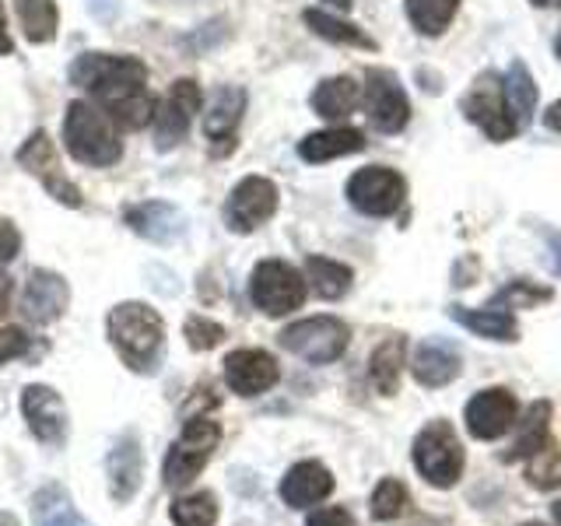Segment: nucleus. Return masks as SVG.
Listing matches in <instances>:
<instances>
[{"label":"nucleus","mask_w":561,"mask_h":526,"mask_svg":"<svg viewBox=\"0 0 561 526\" xmlns=\"http://www.w3.org/2000/svg\"><path fill=\"white\" fill-rule=\"evenodd\" d=\"M70 84L84 88L99 110L123 130H140L154 119V99L148 92V67L137 57L84 53L70 64Z\"/></svg>","instance_id":"obj_1"},{"label":"nucleus","mask_w":561,"mask_h":526,"mask_svg":"<svg viewBox=\"0 0 561 526\" xmlns=\"http://www.w3.org/2000/svg\"><path fill=\"white\" fill-rule=\"evenodd\" d=\"M110 344L116 347L119 362L134 373H158L165 355V323L145 302H123L105 320Z\"/></svg>","instance_id":"obj_2"},{"label":"nucleus","mask_w":561,"mask_h":526,"mask_svg":"<svg viewBox=\"0 0 561 526\" xmlns=\"http://www.w3.org/2000/svg\"><path fill=\"white\" fill-rule=\"evenodd\" d=\"M64 148L70 158L92 169H110L123 158L119 130L95 102H70L64 113Z\"/></svg>","instance_id":"obj_3"},{"label":"nucleus","mask_w":561,"mask_h":526,"mask_svg":"<svg viewBox=\"0 0 561 526\" xmlns=\"http://www.w3.org/2000/svg\"><path fill=\"white\" fill-rule=\"evenodd\" d=\"M411 460L417 478H425L432 488H453L456 481L463 478V467H467V449L460 443V435L453 432V425L446 418H435L428 421L425 428L414 435V446H411Z\"/></svg>","instance_id":"obj_4"},{"label":"nucleus","mask_w":561,"mask_h":526,"mask_svg":"<svg viewBox=\"0 0 561 526\" xmlns=\"http://www.w3.org/2000/svg\"><path fill=\"white\" fill-rule=\"evenodd\" d=\"M221 443V425L210 418H190L183 425V435L175 438L169 456H165V467H162V481L169 491H180L186 484L197 481V473L207 467V460L215 456Z\"/></svg>","instance_id":"obj_5"},{"label":"nucleus","mask_w":561,"mask_h":526,"mask_svg":"<svg viewBox=\"0 0 561 526\" xmlns=\"http://www.w3.org/2000/svg\"><path fill=\"white\" fill-rule=\"evenodd\" d=\"M460 110L473 127H481L484 137L495 140V145H505V140H513L519 134V123L508 113L505 88L495 70H481V75L473 78L467 95L460 99Z\"/></svg>","instance_id":"obj_6"},{"label":"nucleus","mask_w":561,"mask_h":526,"mask_svg":"<svg viewBox=\"0 0 561 526\" xmlns=\"http://www.w3.org/2000/svg\"><path fill=\"white\" fill-rule=\"evenodd\" d=\"M351 344V330L337 316H309L280 330V347L291 351L309 365H330L337 362Z\"/></svg>","instance_id":"obj_7"},{"label":"nucleus","mask_w":561,"mask_h":526,"mask_svg":"<svg viewBox=\"0 0 561 526\" xmlns=\"http://www.w3.org/2000/svg\"><path fill=\"white\" fill-rule=\"evenodd\" d=\"M250 298L260 312L288 316L306 302V277L285 260H260L250 274Z\"/></svg>","instance_id":"obj_8"},{"label":"nucleus","mask_w":561,"mask_h":526,"mask_svg":"<svg viewBox=\"0 0 561 526\" xmlns=\"http://www.w3.org/2000/svg\"><path fill=\"white\" fill-rule=\"evenodd\" d=\"M408 197V180L397 169L386 165H365L347 180V201L355 210L368 218H390L403 207Z\"/></svg>","instance_id":"obj_9"},{"label":"nucleus","mask_w":561,"mask_h":526,"mask_svg":"<svg viewBox=\"0 0 561 526\" xmlns=\"http://www.w3.org/2000/svg\"><path fill=\"white\" fill-rule=\"evenodd\" d=\"M204 105V92L193 78L175 81L169 92L162 95V102L154 105V119H151V134H154V148L158 151H172L175 145H183L190 134L193 116L201 113Z\"/></svg>","instance_id":"obj_10"},{"label":"nucleus","mask_w":561,"mask_h":526,"mask_svg":"<svg viewBox=\"0 0 561 526\" xmlns=\"http://www.w3.org/2000/svg\"><path fill=\"white\" fill-rule=\"evenodd\" d=\"M277 204H280V193L267 175H245V180L232 186V193H228V201H225L228 232H239V236L256 232L260 225H267L277 215Z\"/></svg>","instance_id":"obj_11"},{"label":"nucleus","mask_w":561,"mask_h":526,"mask_svg":"<svg viewBox=\"0 0 561 526\" xmlns=\"http://www.w3.org/2000/svg\"><path fill=\"white\" fill-rule=\"evenodd\" d=\"M18 165H22L28 175L43 183V190L49 193L57 204L67 207H81V190L75 180H67V172L60 165V151L49 140L46 130H35L22 148H18Z\"/></svg>","instance_id":"obj_12"},{"label":"nucleus","mask_w":561,"mask_h":526,"mask_svg":"<svg viewBox=\"0 0 561 526\" xmlns=\"http://www.w3.org/2000/svg\"><path fill=\"white\" fill-rule=\"evenodd\" d=\"M365 110H368V123H373L379 134H400L408 127L411 102L393 70L373 67L365 75Z\"/></svg>","instance_id":"obj_13"},{"label":"nucleus","mask_w":561,"mask_h":526,"mask_svg":"<svg viewBox=\"0 0 561 526\" xmlns=\"http://www.w3.org/2000/svg\"><path fill=\"white\" fill-rule=\"evenodd\" d=\"M516 418H519V400L505 386H488V390L473 393L463 408L467 432L478 443H495V438H502L516 425Z\"/></svg>","instance_id":"obj_14"},{"label":"nucleus","mask_w":561,"mask_h":526,"mask_svg":"<svg viewBox=\"0 0 561 526\" xmlns=\"http://www.w3.org/2000/svg\"><path fill=\"white\" fill-rule=\"evenodd\" d=\"M277 379H280V368L271 351H263V347H239L225 358V382H228V390L239 397L267 393L271 386H277Z\"/></svg>","instance_id":"obj_15"},{"label":"nucleus","mask_w":561,"mask_h":526,"mask_svg":"<svg viewBox=\"0 0 561 526\" xmlns=\"http://www.w3.org/2000/svg\"><path fill=\"white\" fill-rule=\"evenodd\" d=\"M22 414L32 435L46 446H60L67 438V408L53 386H25L22 390Z\"/></svg>","instance_id":"obj_16"},{"label":"nucleus","mask_w":561,"mask_h":526,"mask_svg":"<svg viewBox=\"0 0 561 526\" xmlns=\"http://www.w3.org/2000/svg\"><path fill=\"white\" fill-rule=\"evenodd\" d=\"M245 113V88L239 84H221L215 95H210V105L204 113V137L210 140L215 155H228L236 148V130Z\"/></svg>","instance_id":"obj_17"},{"label":"nucleus","mask_w":561,"mask_h":526,"mask_svg":"<svg viewBox=\"0 0 561 526\" xmlns=\"http://www.w3.org/2000/svg\"><path fill=\"white\" fill-rule=\"evenodd\" d=\"M463 358L456 344H449L446 338H428L414 347L411 355V376L425 386V390H438V386H449L456 376H460Z\"/></svg>","instance_id":"obj_18"},{"label":"nucleus","mask_w":561,"mask_h":526,"mask_svg":"<svg viewBox=\"0 0 561 526\" xmlns=\"http://www.w3.org/2000/svg\"><path fill=\"white\" fill-rule=\"evenodd\" d=\"M105 478H110V495L119 505H127L137 495L140 478H145V453H140L137 432H127L110 449V456H105Z\"/></svg>","instance_id":"obj_19"},{"label":"nucleus","mask_w":561,"mask_h":526,"mask_svg":"<svg viewBox=\"0 0 561 526\" xmlns=\"http://www.w3.org/2000/svg\"><path fill=\"white\" fill-rule=\"evenodd\" d=\"M67 302H70V288L60 274H53V271H32L28 274L25 291H22V309L32 323L46 327L53 320H60Z\"/></svg>","instance_id":"obj_20"},{"label":"nucleus","mask_w":561,"mask_h":526,"mask_svg":"<svg viewBox=\"0 0 561 526\" xmlns=\"http://www.w3.org/2000/svg\"><path fill=\"white\" fill-rule=\"evenodd\" d=\"M123 221H127L137 236H145L148 242L169 245L175 239H183L186 232V218L180 207H172L165 201H145L123 210Z\"/></svg>","instance_id":"obj_21"},{"label":"nucleus","mask_w":561,"mask_h":526,"mask_svg":"<svg viewBox=\"0 0 561 526\" xmlns=\"http://www.w3.org/2000/svg\"><path fill=\"white\" fill-rule=\"evenodd\" d=\"M333 484L337 481H333L327 464L302 460L285 473V481H280V499H285V505H291V508H309V505H320L323 499H330Z\"/></svg>","instance_id":"obj_22"},{"label":"nucleus","mask_w":561,"mask_h":526,"mask_svg":"<svg viewBox=\"0 0 561 526\" xmlns=\"http://www.w3.org/2000/svg\"><path fill=\"white\" fill-rule=\"evenodd\" d=\"M449 316L470 333H478L484 341H499V344H513L519 341V320L513 309L502 306H484V309H463V306H449Z\"/></svg>","instance_id":"obj_23"},{"label":"nucleus","mask_w":561,"mask_h":526,"mask_svg":"<svg viewBox=\"0 0 561 526\" xmlns=\"http://www.w3.org/2000/svg\"><path fill=\"white\" fill-rule=\"evenodd\" d=\"M551 418H554V408L551 400H534L530 408L523 414V428L516 435L513 449L505 453L508 464H519V460H530L534 453H540L543 446H551Z\"/></svg>","instance_id":"obj_24"},{"label":"nucleus","mask_w":561,"mask_h":526,"mask_svg":"<svg viewBox=\"0 0 561 526\" xmlns=\"http://www.w3.org/2000/svg\"><path fill=\"white\" fill-rule=\"evenodd\" d=\"M365 148V134L355 127H330V130H316L309 137L298 140V155L306 158L309 165L330 162V158H344Z\"/></svg>","instance_id":"obj_25"},{"label":"nucleus","mask_w":561,"mask_h":526,"mask_svg":"<svg viewBox=\"0 0 561 526\" xmlns=\"http://www.w3.org/2000/svg\"><path fill=\"white\" fill-rule=\"evenodd\" d=\"M403 365H408V338L403 333H390L373 351V358H368V376H373V386L382 397H393L400 390Z\"/></svg>","instance_id":"obj_26"},{"label":"nucleus","mask_w":561,"mask_h":526,"mask_svg":"<svg viewBox=\"0 0 561 526\" xmlns=\"http://www.w3.org/2000/svg\"><path fill=\"white\" fill-rule=\"evenodd\" d=\"M306 281L309 288L327 298V302H337L351 291V281H355V271L347 267L341 260H330V256H309L306 260Z\"/></svg>","instance_id":"obj_27"},{"label":"nucleus","mask_w":561,"mask_h":526,"mask_svg":"<svg viewBox=\"0 0 561 526\" xmlns=\"http://www.w3.org/2000/svg\"><path fill=\"white\" fill-rule=\"evenodd\" d=\"M309 105L316 110V116L323 119H344L355 113L358 105V84L355 78H327L316 84V92L309 95Z\"/></svg>","instance_id":"obj_28"},{"label":"nucleus","mask_w":561,"mask_h":526,"mask_svg":"<svg viewBox=\"0 0 561 526\" xmlns=\"http://www.w3.org/2000/svg\"><path fill=\"white\" fill-rule=\"evenodd\" d=\"M502 88H505V102H508V113L519 123V130L530 123L534 110H537V84H534V75L530 67L523 60H513L502 78Z\"/></svg>","instance_id":"obj_29"},{"label":"nucleus","mask_w":561,"mask_h":526,"mask_svg":"<svg viewBox=\"0 0 561 526\" xmlns=\"http://www.w3.org/2000/svg\"><path fill=\"white\" fill-rule=\"evenodd\" d=\"M14 11L28 43L46 46L57 39V28H60L57 0H14Z\"/></svg>","instance_id":"obj_30"},{"label":"nucleus","mask_w":561,"mask_h":526,"mask_svg":"<svg viewBox=\"0 0 561 526\" xmlns=\"http://www.w3.org/2000/svg\"><path fill=\"white\" fill-rule=\"evenodd\" d=\"M32 519L35 526H92L75 505H70L67 491L60 488H43L32 499Z\"/></svg>","instance_id":"obj_31"},{"label":"nucleus","mask_w":561,"mask_h":526,"mask_svg":"<svg viewBox=\"0 0 561 526\" xmlns=\"http://www.w3.org/2000/svg\"><path fill=\"white\" fill-rule=\"evenodd\" d=\"M302 22L320 35V39L327 43H337V46H358V49H376V39L373 35H365L358 25H351V22H341V18H333L327 11H316L309 8L302 14Z\"/></svg>","instance_id":"obj_32"},{"label":"nucleus","mask_w":561,"mask_h":526,"mask_svg":"<svg viewBox=\"0 0 561 526\" xmlns=\"http://www.w3.org/2000/svg\"><path fill=\"white\" fill-rule=\"evenodd\" d=\"M403 8L421 35H443L460 11V0H408Z\"/></svg>","instance_id":"obj_33"},{"label":"nucleus","mask_w":561,"mask_h":526,"mask_svg":"<svg viewBox=\"0 0 561 526\" xmlns=\"http://www.w3.org/2000/svg\"><path fill=\"white\" fill-rule=\"evenodd\" d=\"M175 526H215L218 523V499L215 491H193L172 502Z\"/></svg>","instance_id":"obj_34"},{"label":"nucleus","mask_w":561,"mask_h":526,"mask_svg":"<svg viewBox=\"0 0 561 526\" xmlns=\"http://www.w3.org/2000/svg\"><path fill=\"white\" fill-rule=\"evenodd\" d=\"M523 478L530 481L537 491L561 488V449H558V443H551V446H543L540 453H534L530 460H526Z\"/></svg>","instance_id":"obj_35"},{"label":"nucleus","mask_w":561,"mask_h":526,"mask_svg":"<svg viewBox=\"0 0 561 526\" xmlns=\"http://www.w3.org/2000/svg\"><path fill=\"white\" fill-rule=\"evenodd\" d=\"M554 291L548 285H537V281L523 277V281H508V285L491 298V306H502V309H534L540 302H551Z\"/></svg>","instance_id":"obj_36"},{"label":"nucleus","mask_w":561,"mask_h":526,"mask_svg":"<svg viewBox=\"0 0 561 526\" xmlns=\"http://www.w3.org/2000/svg\"><path fill=\"white\" fill-rule=\"evenodd\" d=\"M373 519L376 523H390L397 516H403V508L411 505V495H408V484L397 481V478H382L373 491Z\"/></svg>","instance_id":"obj_37"},{"label":"nucleus","mask_w":561,"mask_h":526,"mask_svg":"<svg viewBox=\"0 0 561 526\" xmlns=\"http://www.w3.org/2000/svg\"><path fill=\"white\" fill-rule=\"evenodd\" d=\"M183 333H186V344L193 351H210V347H218L225 341V327L215 323V320H207V316H190Z\"/></svg>","instance_id":"obj_38"},{"label":"nucleus","mask_w":561,"mask_h":526,"mask_svg":"<svg viewBox=\"0 0 561 526\" xmlns=\"http://www.w3.org/2000/svg\"><path fill=\"white\" fill-rule=\"evenodd\" d=\"M28 355V333L22 327H4L0 330V365Z\"/></svg>","instance_id":"obj_39"},{"label":"nucleus","mask_w":561,"mask_h":526,"mask_svg":"<svg viewBox=\"0 0 561 526\" xmlns=\"http://www.w3.org/2000/svg\"><path fill=\"white\" fill-rule=\"evenodd\" d=\"M306 526H358V523L344 505H327V508H316V513L306 519Z\"/></svg>","instance_id":"obj_40"},{"label":"nucleus","mask_w":561,"mask_h":526,"mask_svg":"<svg viewBox=\"0 0 561 526\" xmlns=\"http://www.w3.org/2000/svg\"><path fill=\"white\" fill-rule=\"evenodd\" d=\"M18 250H22V236H18V228L8 218H0V267L11 263Z\"/></svg>","instance_id":"obj_41"},{"label":"nucleus","mask_w":561,"mask_h":526,"mask_svg":"<svg viewBox=\"0 0 561 526\" xmlns=\"http://www.w3.org/2000/svg\"><path fill=\"white\" fill-rule=\"evenodd\" d=\"M14 53V43L8 35V11H4V0H0V57H11Z\"/></svg>","instance_id":"obj_42"},{"label":"nucleus","mask_w":561,"mask_h":526,"mask_svg":"<svg viewBox=\"0 0 561 526\" xmlns=\"http://www.w3.org/2000/svg\"><path fill=\"white\" fill-rule=\"evenodd\" d=\"M548 267L561 277V236L558 232L548 236Z\"/></svg>","instance_id":"obj_43"},{"label":"nucleus","mask_w":561,"mask_h":526,"mask_svg":"<svg viewBox=\"0 0 561 526\" xmlns=\"http://www.w3.org/2000/svg\"><path fill=\"white\" fill-rule=\"evenodd\" d=\"M543 123H548V130H558L561 134V99L551 102V110L543 113Z\"/></svg>","instance_id":"obj_44"},{"label":"nucleus","mask_w":561,"mask_h":526,"mask_svg":"<svg viewBox=\"0 0 561 526\" xmlns=\"http://www.w3.org/2000/svg\"><path fill=\"white\" fill-rule=\"evenodd\" d=\"M88 8H92L95 14H102V18H110V14L119 8V0H92V4H88Z\"/></svg>","instance_id":"obj_45"},{"label":"nucleus","mask_w":561,"mask_h":526,"mask_svg":"<svg viewBox=\"0 0 561 526\" xmlns=\"http://www.w3.org/2000/svg\"><path fill=\"white\" fill-rule=\"evenodd\" d=\"M323 4H330L333 11H351V0H323Z\"/></svg>","instance_id":"obj_46"},{"label":"nucleus","mask_w":561,"mask_h":526,"mask_svg":"<svg viewBox=\"0 0 561 526\" xmlns=\"http://www.w3.org/2000/svg\"><path fill=\"white\" fill-rule=\"evenodd\" d=\"M534 8H561V0H530Z\"/></svg>","instance_id":"obj_47"},{"label":"nucleus","mask_w":561,"mask_h":526,"mask_svg":"<svg viewBox=\"0 0 561 526\" xmlns=\"http://www.w3.org/2000/svg\"><path fill=\"white\" fill-rule=\"evenodd\" d=\"M0 526H18V519L11 513H0Z\"/></svg>","instance_id":"obj_48"},{"label":"nucleus","mask_w":561,"mask_h":526,"mask_svg":"<svg viewBox=\"0 0 561 526\" xmlns=\"http://www.w3.org/2000/svg\"><path fill=\"white\" fill-rule=\"evenodd\" d=\"M551 516H554V523L561 526V499H558V502L551 505Z\"/></svg>","instance_id":"obj_49"},{"label":"nucleus","mask_w":561,"mask_h":526,"mask_svg":"<svg viewBox=\"0 0 561 526\" xmlns=\"http://www.w3.org/2000/svg\"><path fill=\"white\" fill-rule=\"evenodd\" d=\"M554 53H558V57H561V32H558V39H554Z\"/></svg>","instance_id":"obj_50"},{"label":"nucleus","mask_w":561,"mask_h":526,"mask_svg":"<svg viewBox=\"0 0 561 526\" xmlns=\"http://www.w3.org/2000/svg\"><path fill=\"white\" fill-rule=\"evenodd\" d=\"M523 526H543V523H523Z\"/></svg>","instance_id":"obj_51"}]
</instances>
